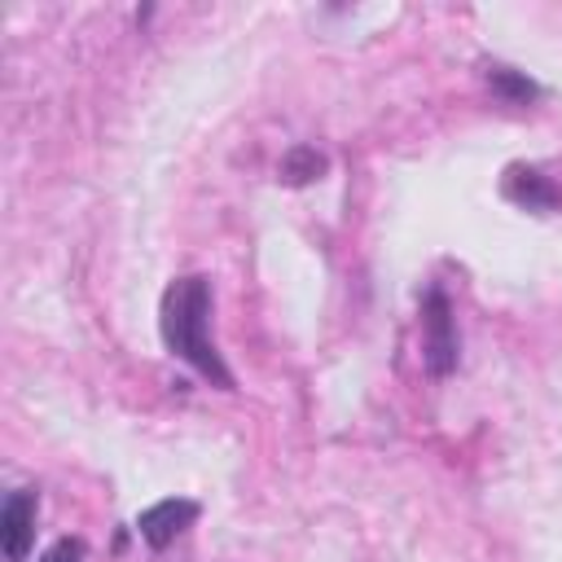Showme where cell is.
I'll list each match as a JSON object with an SVG mask.
<instances>
[{"label": "cell", "mask_w": 562, "mask_h": 562, "mask_svg": "<svg viewBox=\"0 0 562 562\" xmlns=\"http://www.w3.org/2000/svg\"><path fill=\"white\" fill-rule=\"evenodd\" d=\"M206 321H211V281L202 272H189V277H176L167 290H162V307H158V329H162V342L176 360H184L193 373H202L206 382H215L220 391H233V373L228 364L220 360L211 334H206Z\"/></svg>", "instance_id": "obj_1"}, {"label": "cell", "mask_w": 562, "mask_h": 562, "mask_svg": "<svg viewBox=\"0 0 562 562\" xmlns=\"http://www.w3.org/2000/svg\"><path fill=\"white\" fill-rule=\"evenodd\" d=\"M422 360L430 378H448L457 369V325H452V303L439 285L426 290L422 299Z\"/></svg>", "instance_id": "obj_2"}, {"label": "cell", "mask_w": 562, "mask_h": 562, "mask_svg": "<svg viewBox=\"0 0 562 562\" xmlns=\"http://www.w3.org/2000/svg\"><path fill=\"white\" fill-rule=\"evenodd\" d=\"M35 514H40V492L35 487H18V492L4 496V505H0L4 562H26V553L35 544Z\"/></svg>", "instance_id": "obj_3"}, {"label": "cell", "mask_w": 562, "mask_h": 562, "mask_svg": "<svg viewBox=\"0 0 562 562\" xmlns=\"http://www.w3.org/2000/svg\"><path fill=\"white\" fill-rule=\"evenodd\" d=\"M193 518H198V501L167 496V501H158V505L140 509L136 531H140V540H145L149 549H167L184 527H193Z\"/></svg>", "instance_id": "obj_4"}, {"label": "cell", "mask_w": 562, "mask_h": 562, "mask_svg": "<svg viewBox=\"0 0 562 562\" xmlns=\"http://www.w3.org/2000/svg\"><path fill=\"white\" fill-rule=\"evenodd\" d=\"M505 198L514 202V206H522V211H536V215H549V211H558L562 206V189L540 171V167H509L505 171Z\"/></svg>", "instance_id": "obj_5"}, {"label": "cell", "mask_w": 562, "mask_h": 562, "mask_svg": "<svg viewBox=\"0 0 562 562\" xmlns=\"http://www.w3.org/2000/svg\"><path fill=\"white\" fill-rule=\"evenodd\" d=\"M325 154L316 149V145H294V149H285V158H281V180L285 184H312V180H321L325 176Z\"/></svg>", "instance_id": "obj_6"}, {"label": "cell", "mask_w": 562, "mask_h": 562, "mask_svg": "<svg viewBox=\"0 0 562 562\" xmlns=\"http://www.w3.org/2000/svg\"><path fill=\"white\" fill-rule=\"evenodd\" d=\"M487 88H492L505 105H527V101L540 97V88H536L527 75L509 70V66H487Z\"/></svg>", "instance_id": "obj_7"}, {"label": "cell", "mask_w": 562, "mask_h": 562, "mask_svg": "<svg viewBox=\"0 0 562 562\" xmlns=\"http://www.w3.org/2000/svg\"><path fill=\"white\" fill-rule=\"evenodd\" d=\"M88 553H83V540H75V536H61L40 562H83Z\"/></svg>", "instance_id": "obj_8"}]
</instances>
